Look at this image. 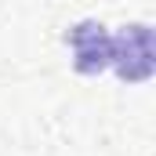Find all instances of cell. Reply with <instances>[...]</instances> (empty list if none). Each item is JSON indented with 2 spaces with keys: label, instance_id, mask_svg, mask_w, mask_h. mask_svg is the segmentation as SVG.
Returning a JSON list of instances; mask_svg holds the SVG:
<instances>
[{
  "label": "cell",
  "instance_id": "cell-2",
  "mask_svg": "<svg viewBox=\"0 0 156 156\" xmlns=\"http://www.w3.org/2000/svg\"><path fill=\"white\" fill-rule=\"evenodd\" d=\"M69 47H73V66L83 76H98L113 62V37L98 22H76L69 29Z\"/></svg>",
  "mask_w": 156,
  "mask_h": 156
},
{
  "label": "cell",
  "instance_id": "cell-1",
  "mask_svg": "<svg viewBox=\"0 0 156 156\" xmlns=\"http://www.w3.org/2000/svg\"><path fill=\"white\" fill-rule=\"evenodd\" d=\"M113 69L120 73V80L138 83L149 80L156 69V44H153V29L149 26H127L120 37H113Z\"/></svg>",
  "mask_w": 156,
  "mask_h": 156
}]
</instances>
